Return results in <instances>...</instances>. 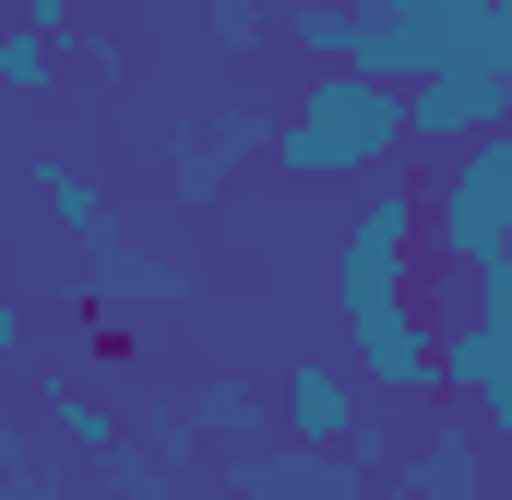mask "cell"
I'll list each match as a JSON object with an SVG mask.
<instances>
[{
	"instance_id": "cell-14",
	"label": "cell",
	"mask_w": 512,
	"mask_h": 500,
	"mask_svg": "<svg viewBox=\"0 0 512 500\" xmlns=\"http://www.w3.org/2000/svg\"><path fill=\"white\" fill-rule=\"evenodd\" d=\"M96 489H108V500H179V489H167V453H143V441L96 453Z\"/></svg>"
},
{
	"instance_id": "cell-11",
	"label": "cell",
	"mask_w": 512,
	"mask_h": 500,
	"mask_svg": "<svg viewBox=\"0 0 512 500\" xmlns=\"http://www.w3.org/2000/svg\"><path fill=\"white\" fill-rule=\"evenodd\" d=\"M286 48H298L310 72H346V60H358V12H346V0H286Z\"/></svg>"
},
{
	"instance_id": "cell-10",
	"label": "cell",
	"mask_w": 512,
	"mask_h": 500,
	"mask_svg": "<svg viewBox=\"0 0 512 500\" xmlns=\"http://www.w3.org/2000/svg\"><path fill=\"white\" fill-rule=\"evenodd\" d=\"M36 417H48V429H60V441L84 453V465H96V453H120V441H131V429H120V405H108V393H96L84 370H48V393H36Z\"/></svg>"
},
{
	"instance_id": "cell-16",
	"label": "cell",
	"mask_w": 512,
	"mask_h": 500,
	"mask_svg": "<svg viewBox=\"0 0 512 500\" xmlns=\"http://www.w3.org/2000/svg\"><path fill=\"white\" fill-rule=\"evenodd\" d=\"M465 72H512V0H477V36H465Z\"/></svg>"
},
{
	"instance_id": "cell-1",
	"label": "cell",
	"mask_w": 512,
	"mask_h": 500,
	"mask_svg": "<svg viewBox=\"0 0 512 500\" xmlns=\"http://www.w3.org/2000/svg\"><path fill=\"white\" fill-rule=\"evenodd\" d=\"M405 155V96L358 84V72H310L298 108L274 120V167L286 179H393Z\"/></svg>"
},
{
	"instance_id": "cell-13",
	"label": "cell",
	"mask_w": 512,
	"mask_h": 500,
	"mask_svg": "<svg viewBox=\"0 0 512 500\" xmlns=\"http://www.w3.org/2000/svg\"><path fill=\"white\" fill-rule=\"evenodd\" d=\"M0 96H24V108H36V96H60V48L12 24V36H0Z\"/></svg>"
},
{
	"instance_id": "cell-9",
	"label": "cell",
	"mask_w": 512,
	"mask_h": 500,
	"mask_svg": "<svg viewBox=\"0 0 512 500\" xmlns=\"http://www.w3.org/2000/svg\"><path fill=\"white\" fill-rule=\"evenodd\" d=\"M477 441H489V429L441 417V429H429V441L393 465V489H405V500H489V477H477Z\"/></svg>"
},
{
	"instance_id": "cell-18",
	"label": "cell",
	"mask_w": 512,
	"mask_h": 500,
	"mask_svg": "<svg viewBox=\"0 0 512 500\" xmlns=\"http://www.w3.org/2000/svg\"><path fill=\"white\" fill-rule=\"evenodd\" d=\"M12 358H24V310L0 298V370H12Z\"/></svg>"
},
{
	"instance_id": "cell-5",
	"label": "cell",
	"mask_w": 512,
	"mask_h": 500,
	"mask_svg": "<svg viewBox=\"0 0 512 500\" xmlns=\"http://www.w3.org/2000/svg\"><path fill=\"white\" fill-rule=\"evenodd\" d=\"M358 429H370V381L346 370V346H298V358H286V441L346 453Z\"/></svg>"
},
{
	"instance_id": "cell-17",
	"label": "cell",
	"mask_w": 512,
	"mask_h": 500,
	"mask_svg": "<svg viewBox=\"0 0 512 500\" xmlns=\"http://www.w3.org/2000/svg\"><path fill=\"white\" fill-rule=\"evenodd\" d=\"M72 12H84V0H12V24H24V36H60Z\"/></svg>"
},
{
	"instance_id": "cell-19",
	"label": "cell",
	"mask_w": 512,
	"mask_h": 500,
	"mask_svg": "<svg viewBox=\"0 0 512 500\" xmlns=\"http://www.w3.org/2000/svg\"><path fill=\"white\" fill-rule=\"evenodd\" d=\"M489 500H512V441H489Z\"/></svg>"
},
{
	"instance_id": "cell-7",
	"label": "cell",
	"mask_w": 512,
	"mask_h": 500,
	"mask_svg": "<svg viewBox=\"0 0 512 500\" xmlns=\"http://www.w3.org/2000/svg\"><path fill=\"white\" fill-rule=\"evenodd\" d=\"M227 489L239 500H370L358 477V453H310V441H251V453H227Z\"/></svg>"
},
{
	"instance_id": "cell-3",
	"label": "cell",
	"mask_w": 512,
	"mask_h": 500,
	"mask_svg": "<svg viewBox=\"0 0 512 500\" xmlns=\"http://www.w3.org/2000/svg\"><path fill=\"white\" fill-rule=\"evenodd\" d=\"M512 131V72H429V84H405V155H465V143H489Z\"/></svg>"
},
{
	"instance_id": "cell-6",
	"label": "cell",
	"mask_w": 512,
	"mask_h": 500,
	"mask_svg": "<svg viewBox=\"0 0 512 500\" xmlns=\"http://www.w3.org/2000/svg\"><path fill=\"white\" fill-rule=\"evenodd\" d=\"M262 143H274V108L227 96V108H215L203 131H179V155H167V191H179V203H215V191H227V179L251 167Z\"/></svg>"
},
{
	"instance_id": "cell-4",
	"label": "cell",
	"mask_w": 512,
	"mask_h": 500,
	"mask_svg": "<svg viewBox=\"0 0 512 500\" xmlns=\"http://www.w3.org/2000/svg\"><path fill=\"white\" fill-rule=\"evenodd\" d=\"M346 370L370 381V405H429L441 393V322L405 298V310H370V322H346Z\"/></svg>"
},
{
	"instance_id": "cell-2",
	"label": "cell",
	"mask_w": 512,
	"mask_h": 500,
	"mask_svg": "<svg viewBox=\"0 0 512 500\" xmlns=\"http://www.w3.org/2000/svg\"><path fill=\"white\" fill-rule=\"evenodd\" d=\"M417 262H429V179H370L346 239H334V322H370L417 298Z\"/></svg>"
},
{
	"instance_id": "cell-15",
	"label": "cell",
	"mask_w": 512,
	"mask_h": 500,
	"mask_svg": "<svg viewBox=\"0 0 512 500\" xmlns=\"http://www.w3.org/2000/svg\"><path fill=\"white\" fill-rule=\"evenodd\" d=\"M262 24H274V0H203V36H215L227 60H251V48H262Z\"/></svg>"
},
{
	"instance_id": "cell-20",
	"label": "cell",
	"mask_w": 512,
	"mask_h": 500,
	"mask_svg": "<svg viewBox=\"0 0 512 500\" xmlns=\"http://www.w3.org/2000/svg\"><path fill=\"white\" fill-rule=\"evenodd\" d=\"M370 500H405V489H393V477H382V489H370Z\"/></svg>"
},
{
	"instance_id": "cell-12",
	"label": "cell",
	"mask_w": 512,
	"mask_h": 500,
	"mask_svg": "<svg viewBox=\"0 0 512 500\" xmlns=\"http://www.w3.org/2000/svg\"><path fill=\"white\" fill-rule=\"evenodd\" d=\"M179 417H191V441H239V453L262 441V393H251V381H203Z\"/></svg>"
},
{
	"instance_id": "cell-21",
	"label": "cell",
	"mask_w": 512,
	"mask_h": 500,
	"mask_svg": "<svg viewBox=\"0 0 512 500\" xmlns=\"http://www.w3.org/2000/svg\"><path fill=\"white\" fill-rule=\"evenodd\" d=\"M0 36H12V0H0Z\"/></svg>"
},
{
	"instance_id": "cell-8",
	"label": "cell",
	"mask_w": 512,
	"mask_h": 500,
	"mask_svg": "<svg viewBox=\"0 0 512 500\" xmlns=\"http://www.w3.org/2000/svg\"><path fill=\"white\" fill-rule=\"evenodd\" d=\"M36 203H48V227H60V239L96 250V262H108V250H131V239H120V203H108L72 155H36Z\"/></svg>"
}]
</instances>
